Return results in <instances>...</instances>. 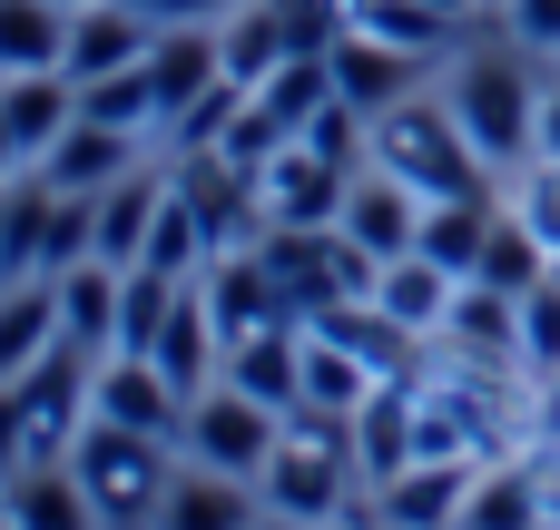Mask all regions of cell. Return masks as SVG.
<instances>
[{
    "label": "cell",
    "instance_id": "6da1fadb",
    "mask_svg": "<svg viewBox=\"0 0 560 530\" xmlns=\"http://www.w3.org/2000/svg\"><path fill=\"white\" fill-rule=\"evenodd\" d=\"M374 167H394L423 197H502V177L482 167V148L463 138L453 98H394L374 118Z\"/></svg>",
    "mask_w": 560,
    "mask_h": 530
},
{
    "label": "cell",
    "instance_id": "7a4b0ae2",
    "mask_svg": "<svg viewBox=\"0 0 560 530\" xmlns=\"http://www.w3.org/2000/svg\"><path fill=\"white\" fill-rule=\"evenodd\" d=\"M443 98H453V118H463V138L482 148L492 177H522V167L541 157V89H532V69H522L512 49L463 59Z\"/></svg>",
    "mask_w": 560,
    "mask_h": 530
},
{
    "label": "cell",
    "instance_id": "3957f363",
    "mask_svg": "<svg viewBox=\"0 0 560 530\" xmlns=\"http://www.w3.org/2000/svg\"><path fill=\"white\" fill-rule=\"evenodd\" d=\"M167 452L177 443H158V433H128V423H98L89 413V433L69 443V472L89 482V502L108 511V521H158L167 511Z\"/></svg>",
    "mask_w": 560,
    "mask_h": 530
},
{
    "label": "cell",
    "instance_id": "277c9868",
    "mask_svg": "<svg viewBox=\"0 0 560 530\" xmlns=\"http://www.w3.org/2000/svg\"><path fill=\"white\" fill-rule=\"evenodd\" d=\"M276 443H285V413H276V403H256V393H236V384H207V393L187 403V433H177V452H187V462L236 472V482H256V472L276 462Z\"/></svg>",
    "mask_w": 560,
    "mask_h": 530
},
{
    "label": "cell",
    "instance_id": "5b68a950",
    "mask_svg": "<svg viewBox=\"0 0 560 530\" xmlns=\"http://www.w3.org/2000/svg\"><path fill=\"white\" fill-rule=\"evenodd\" d=\"M345 187H354V167L325 157V148H305V138H285V148L256 167L266 226H335V216H345Z\"/></svg>",
    "mask_w": 560,
    "mask_h": 530
},
{
    "label": "cell",
    "instance_id": "8992f818",
    "mask_svg": "<svg viewBox=\"0 0 560 530\" xmlns=\"http://www.w3.org/2000/svg\"><path fill=\"white\" fill-rule=\"evenodd\" d=\"M295 49H315V39H305V20H295L285 0H236V10L217 20V69H226L236 89H266Z\"/></svg>",
    "mask_w": 560,
    "mask_h": 530
},
{
    "label": "cell",
    "instance_id": "52a82bcc",
    "mask_svg": "<svg viewBox=\"0 0 560 530\" xmlns=\"http://www.w3.org/2000/svg\"><path fill=\"white\" fill-rule=\"evenodd\" d=\"M423 207H433V197H423V187H404L394 167H354V187H345V216H335V226H345V236L384 266V256H413Z\"/></svg>",
    "mask_w": 560,
    "mask_h": 530
},
{
    "label": "cell",
    "instance_id": "ba28073f",
    "mask_svg": "<svg viewBox=\"0 0 560 530\" xmlns=\"http://www.w3.org/2000/svg\"><path fill=\"white\" fill-rule=\"evenodd\" d=\"M325 69H335V98L345 108H364V118H384L394 98H413V49H394V39H374V30H335L325 39Z\"/></svg>",
    "mask_w": 560,
    "mask_h": 530
},
{
    "label": "cell",
    "instance_id": "9c48e42d",
    "mask_svg": "<svg viewBox=\"0 0 560 530\" xmlns=\"http://www.w3.org/2000/svg\"><path fill=\"white\" fill-rule=\"evenodd\" d=\"M98 423H128V433L177 443V433H187V393H177L148 354H98Z\"/></svg>",
    "mask_w": 560,
    "mask_h": 530
},
{
    "label": "cell",
    "instance_id": "30bf717a",
    "mask_svg": "<svg viewBox=\"0 0 560 530\" xmlns=\"http://www.w3.org/2000/svg\"><path fill=\"white\" fill-rule=\"evenodd\" d=\"M148 39H158L148 10H128V0H79V10H69V59H59V69L89 89V79H108V69H138Z\"/></svg>",
    "mask_w": 560,
    "mask_h": 530
},
{
    "label": "cell",
    "instance_id": "8fae6325",
    "mask_svg": "<svg viewBox=\"0 0 560 530\" xmlns=\"http://www.w3.org/2000/svg\"><path fill=\"white\" fill-rule=\"evenodd\" d=\"M226 69H217V30L207 20H177V30H158L148 39V89H158V128H177L207 89H217Z\"/></svg>",
    "mask_w": 560,
    "mask_h": 530
},
{
    "label": "cell",
    "instance_id": "7c38bea8",
    "mask_svg": "<svg viewBox=\"0 0 560 530\" xmlns=\"http://www.w3.org/2000/svg\"><path fill=\"white\" fill-rule=\"evenodd\" d=\"M138 138H148V128H98V118H69V128H59V148L39 157V177H49L59 197H98V187H118V177L138 167Z\"/></svg>",
    "mask_w": 560,
    "mask_h": 530
},
{
    "label": "cell",
    "instance_id": "4fadbf2b",
    "mask_svg": "<svg viewBox=\"0 0 560 530\" xmlns=\"http://www.w3.org/2000/svg\"><path fill=\"white\" fill-rule=\"evenodd\" d=\"M453 295H463V275H453V266H433L423 246H413V256H384V266H374V305H384V315H394L413 344H433V334H443Z\"/></svg>",
    "mask_w": 560,
    "mask_h": 530
},
{
    "label": "cell",
    "instance_id": "5bb4252c",
    "mask_svg": "<svg viewBox=\"0 0 560 530\" xmlns=\"http://www.w3.org/2000/svg\"><path fill=\"white\" fill-rule=\"evenodd\" d=\"M148 364H158L187 403H197L207 384H226V334H217V315H207V295H197V285L177 295V315H167V334L148 344Z\"/></svg>",
    "mask_w": 560,
    "mask_h": 530
},
{
    "label": "cell",
    "instance_id": "9a60e30c",
    "mask_svg": "<svg viewBox=\"0 0 560 530\" xmlns=\"http://www.w3.org/2000/svg\"><path fill=\"white\" fill-rule=\"evenodd\" d=\"M374 384H384V374H374V364H364L354 344H335V334H315V325H305V364H295V413H325V423H354Z\"/></svg>",
    "mask_w": 560,
    "mask_h": 530
},
{
    "label": "cell",
    "instance_id": "2e32d148",
    "mask_svg": "<svg viewBox=\"0 0 560 530\" xmlns=\"http://www.w3.org/2000/svg\"><path fill=\"white\" fill-rule=\"evenodd\" d=\"M413 403H423V374H384V384L364 393V413H354V462H364L374 482L413 472Z\"/></svg>",
    "mask_w": 560,
    "mask_h": 530
},
{
    "label": "cell",
    "instance_id": "e0dca14e",
    "mask_svg": "<svg viewBox=\"0 0 560 530\" xmlns=\"http://www.w3.org/2000/svg\"><path fill=\"white\" fill-rule=\"evenodd\" d=\"M256 521H266V492L236 472H207V462H187L167 482V511H158V530H256Z\"/></svg>",
    "mask_w": 560,
    "mask_h": 530
},
{
    "label": "cell",
    "instance_id": "ac0fdd59",
    "mask_svg": "<svg viewBox=\"0 0 560 530\" xmlns=\"http://www.w3.org/2000/svg\"><path fill=\"white\" fill-rule=\"evenodd\" d=\"M0 118H10V138H20V157L39 167V157L59 148V128L79 118V79H69V69H20V79H0Z\"/></svg>",
    "mask_w": 560,
    "mask_h": 530
},
{
    "label": "cell",
    "instance_id": "d6986e66",
    "mask_svg": "<svg viewBox=\"0 0 560 530\" xmlns=\"http://www.w3.org/2000/svg\"><path fill=\"white\" fill-rule=\"evenodd\" d=\"M472 472H482V462H413V472L374 482V502H384V521H394V530H453V521H463Z\"/></svg>",
    "mask_w": 560,
    "mask_h": 530
},
{
    "label": "cell",
    "instance_id": "ffe728a7",
    "mask_svg": "<svg viewBox=\"0 0 560 530\" xmlns=\"http://www.w3.org/2000/svg\"><path fill=\"white\" fill-rule=\"evenodd\" d=\"M49 285H59V334L89 344V354H108V344H118V285H128V266L79 256V266H59Z\"/></svg>",
    "mask_w": 560,
    "mask_h": 530
},
{
    "label": "cell",
    "instance_id": "44dd1931",
    "mask_svg": "<svg viewBox=\"0 0 560 530\" xmlns=\"http://www.w3.org/2000/svg\"><path fill=\"white\" fill-rule=\"evenodd\" d=\"M0 492H10V530H98L108 521L69 462H30V472H10Z\"/></svg>",
    "mask_w": 560,
    "mask_h": 530
},
{
    "label": "cell",
    "instance_id": "7402d4cb",
    "mask_svg": "<svg viewBox=\"0 0 560 530\" xmlns=\"http://www.w3.org/2000/svg\"><path fill=\"white\" fill-rule=\"evenodd\" d=\"M49 344H59V285L49 275H10L0 285V384H20Z\"/></svg>",
    "mask_w": 560,
    "mask_h": 530
},
{
    "label": "cell",
    "instance_id": "603a6c76",
    "mask_svg": "<svg viewBox=\"0 0 560 530\" xmlns=\"http://www.w3.org/2000/svg\"><path fill=\"white\" fill-rule=\"evenodd\" d=\"M453 530H551V502H541V482H532V452H522V462H482Z\"/></svg>",
    "mask_w": 560,
    "mask_h": 530
},
{
    "label": "cell",
    "instance_id": "cb8c5ba5",
    "mask_svg": "<svg viewBox=\"0 0 560 530\" xmlns=\"http://www.w3.org/2000/svg\"><path fill=\"white\" fill-rule=\"evenodd\" d=\"M295 364H305V325H266V334L226 344V384L276 403V413H295Z\"/></svg>",
    "mask_w": 560,
    "mask_h": 530
},
{
    "label": "cell",
    "instance_id": "d4e9b609",
    "mask_svg": "<svg viewBox=\"0 0 560 530\" xmlns=\"http://www.w3.org/2000/svg\"><path fill=\"white\" fill-rule=\"evenodd\" d=\"M492 216H502V197H433L423 207V256L433 266H453V275H472L482 266V246H492Z\"/></svg>",
    "mask_w": 560,
    "mask_h": 530
},
{
    "label": "cell",
    "instance_id": "484cf974",
    "mask_svg": "<svg viewBox=\"0 0 560 530\" xmlns=\"http://www.w3.org/2000/svg\"><path fill=\"white\" fill-rule=\"evenodd\" d=\"M69 59V0H0V79Z\"/></svg>",
    "mask_w": 560,
    "mask_h": 530
},
{
    "label": "cell",
    "instance_id": "4316f807",
    "mask_svg": "<svg viewBox=\"0 0 560 530\" xmlns=\"http://www.w3.org/2000/svg\"><path fill=\"white\" fill-rule=\"evenodd\" d=\"M49 207H59V187L30 167V187H10V207H0V285L49 266Z\"/></svg>",
    "mask_w": 560,
    "mask_h": 530
},
{
    "label": "cell",
    "instance_id": "83f0119b",
    "mask_svg": "<svg viewBox=\"0 0 560 530\" xmlns=\"http://www.w3.org/2000/svg\"><path fill=\"white\" fill-rule=\"evenodd\" d=\"M551 275V246L512 216V197H502V216H492V246H482V266H472V285H492V295H532Z\"/></svg>",
    "mask_w": 560,
    "mask_h": 530
},
{
    "label": "cell",
    "instance_id": "f1b7e54d",
    "mask_svg": "<svg viewBox=\"0 0 560 530\" xmlns=\"http://www.w3.org/2000/svg\"><path fill=\"white\" fill-rule=\"evenodd\" d=\"M197 275H158V266H128V285H118V344L108 354H148L158 334H167V315H177V295H187Z\"/></svg>",
    "mask_w": 560,
    "mask_h": 530
},
{
    "label": "cell",
    "instance_id": "f546056e",
    "mask_svg": "<svg viewBox=\"0 0 560 530\" xmlns=\"http://www.w3.org/2000/svg\"><path fill=\"white\" fill-rule=\"evenodd\" d=\"M256 98H266V118H276V128H305V118L335 98V69H325V49H295V59H285V69H276Z\"/></svg>",
    "mask_w": 560,
    "mask_h": 530
},
{
    "label": "cell",
    "instance_id": "4dcf8cb0",
    "mask_svg": "<svg viewBox=\"0 0 560 530\" xmlns=\"http://www.w3.org/2000/svg\"><path fill=\"white\" fill-rule=\"evenodd\" d=\"M79 118H98V128H158L148 59H138V69H108V79H89V89H79Z\"/></svg>",
    "mask_w": 560,
    "mask_h": 530
},
{
    "label": "cell",
    "instance_id": "1f68e13d",
    "mask_svg": "<svg viewBox=\"0 0 560 530\" xmlns=\"http://www.w3.org/2000/svg\"><path fill=\"white\" fill-rule=\"evenodd\" d=\"M138 266H158V275H207V236H197V216H187L177 177H167V207H158V226H148V256H138Z\"/></svg>",
    "mask_w": 560,
    "mask_h": 530
},
{
    "label": "cell",
    "instance_id": "d6a6232c",
    "mask_svg": "<svg viewBox=\"0 0 560 530\" xmlns=\"http://www.w3.org/2000/svg\"><path fill=\"white\" fill-rule=\"evenodd\" d=\"M354 30H374V39H394V49L433 59V39H443L453 20H443V10H423V0H364V10H354Z\"/></svg>",
    "mask_w": 560,
    "mask_h": 530
},
{
    "label": "cell",
    "instance_id": "836d02e7",
    "mask_svg": "<svg viewBox=\"0 0 560 530\" xmlns=\"http://www.w3.org/2000/svg\"><path fill=\"white\" fill-rule=\"evenodd\" d=\"M522 364H532V384L560 374V275H541V285L522 295Z\"/></svg>",
    "mask_w": 560,
    "mask_h": 530
},
{
    "label": "cell",
    "instance_id": "e575fe53",
    "mask_svg": "<svg viewBox=\"0 0 560 530\" xmlns=\"http://www.w3.org/2000/svg\"><path fill=\"white\" fill-rule=\"evenodd\" d=\"M512 216L551 246V266H560V157H532V167L512 177Z\"/></svg>",
    "mask_w": 560,
    "mask_h": 530
},
{
    "label": "cell",
    "instance_id": "d590c367",
    "mask_svg": "<svg viewBox=\"0 0 560 530\" xmlns=\"http://www.w3.org/2000/svg\"><path fill=\"white\" fill-rule=\"evenodd\" d=\"M502 20L522 49H560V0H502Z\"/></svg>",
    "mask_w": 560,
    "mask_h": 530
},
{
    "label": "cell",
    "instance_id": "8d00e7d4",
    "mask_svg": "<svg viewBox=\"0 0 560 530\" xmlns=\"http://www.w3.org/2000/svg\"><path fill=\"white\" fill-rule=\"evenodd\" d=\"M128 10H148L158 30H177V20H226L236 0H128Z\"/></svg>",
    "mask_w": 560,
    "mask_h": 530
},
{
    "label": "cell",
    "instance_id": "74e56055",
    "mask_svg": "<svg viewBox=\"0 0 560 530\" xmlns=\"http://www.w3.org/2000/svg\"><path fill=\"white\" fill-rule=\"evenodd\" d=\"M541 157H560V89H541Z\"/></svg>",
    "mask_w": 560,
    "mask_h": 530
},
{
    "label": "cell",
    "instance_id": "f35d334b",
    "mask_svg": "<svg viewBox=\"0 0 560 530\" xmlns=\"http://www.w3.org/2000/svg\"><path fill=\"white\" fill-rule=\"evenodd\" d=\"M10 167H30V157H20V138H10V118H0V177H10Z\"/></svg>",
    "mask_w": 560,
    "mask_h": 530
},
{
    "label": "cell",
    "instance_id": "ab89813d",
    "mask_svg": "<svg viewBox=\"0 0 560 530\" xmlns=\"http://www.w3.org/2000/svg\"><path fill=\"white\" fill-rule=\"evenodd\" d=\"M423 10H443V20H472V10H482V0H423Z\"/></svg>",
    "mask_w": 560,
    "mask_h": 530
},
{
    "label": "cell",
    "instance_id": "60d3db41",
    "mask_svg": "<svg viewBox=\"0 0 560 530\" xmlns=\"http://www.w3.org/2000/svg\"><path fill=\"white\" fill-rule=\"evenodd\" d=\"M256 530H305V521H276V511H266V521H256Z\"/></svg>",
    "mask_w": 560,
    "mask_h": 530
},
{
    "label": "cell",
    "instance_id": "b9f144b4",
    "mask_svg": "<svg viewBox=\"0 0 560 530\" xmlns=\"http://www.w3.org/2000/svg\"><path fill=\"white\" fill-rule=\"evenodd\" d=\"M0 207H10V187H0Z\"/></svg>",
    "mask_w": 560,
    "mask_h": 530
},
{
    "label": "cell",
    "instance_id": "7bdbcfd3",
    "mask_svg": "<svg viewBox=\"0 0 560 530\" xmlns=\"http://www.w3.org/2000/svg\"><path fill=\"white\" fill-rule=\"evenodd\" d=\"M69 10H79V0H69Z\"/></svg>",
    "mask_w": 560,
    "mask_h": 530
},
{
    "label": "cell",
    "instance_id": "ee69618b",
    "mask_svg": "<svg viewBox=\"0 0 560 530\" xmlns=\"http://www.w3.org/2000/svg\"><path fill=\"white\" fill-rule=\"evenodd\" d=\"M551 275H560V266H551Z\"/></svg>",
    "mask_w": 560,
    "mask_h": 530
}]
</instances>
